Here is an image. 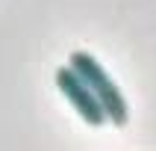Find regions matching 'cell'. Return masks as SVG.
I'll return each instance as SVG.
<instances>
[{
    "label": "cell",
    "instance_id": "7a4b0ae2",
    "mask_svg": "<svg viewBox=\"0 0 156 151\" xmlns=\"http://www.w3.org/2000/svg\"><path fill=\"white\" fill-rule=\"evenodd\" d=\"M56 86H59V92L74 104V110H77L88 124L100 127V124L106 122V115H103V110H100V104H97V98L91 95V89L86 86V80L80 77L71 65H65V68L56 71Z\"/></svg>",
    "mask_w": 156,
    "mask_h": 151
},
{
    "label": "cell",
    "instance_id": "6da1fadb",
    "mask_svg": "<svg viewBox=\"0 0 156 151\" xmlns=\"http://www.w3.org/2000/svg\"><path fill=\"white\" fill-rule=\"evenodd\" d=\"M71 68L86 80V86L91 89V95L97 98V104H100V110H103V115L109 119V122L118 124V127L127 124L130 110H127V101H124L121 89L112 83V77L103 71V65H100L91 53H86V51L71 53Z\"/></svg>",
    "mask_w": 156,
    "mask_h": 151
}]
</instances>
